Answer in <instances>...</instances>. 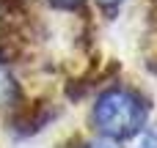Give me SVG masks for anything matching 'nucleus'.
I'll list each match as a JSON object with an SVG mask.
<instances>
[{
    "label": "nucleus",
    "mask_w": 157,
    "mask_h": 148,
    "mask_svg": "<svg viewBox=\"0 0 157 148\" xmlns=\"http://www.w3.org/2000/svg\"><path fill=\"white\" fill-rule=\"evenodd\" d=\"M50 3H52V5H61V8H75L80 0H50Z\"/></svg>",
    "instance_id": "20e7f679"
},
{
    "label": "nucleus",
    "mask_w": 157,
    "mask_h": 148,
    "mask_svg": "<svg viewBox=\"0 0 157 148\" xmlns=\"http://www.w3.org/2000/svg\"><path fill=\"white\" fill-rule=\"evenodd\" d=\"M91 148H119V143H113L110 137H105V140H97V143H91Z\"/></svg>",
    "instance_id": "7ed1b4c3"
},
{
    "label": "nucleus",
    "mask_w": 157,
    "mask_h": 148,
    "mask_svg": "<svg viewBox=\"0 0 157 148\" xmlns=\"http://www.w3.org/2000/svg\"><path fill=\"white\" fill-rule=\"evenodd\" d=\"M94 121H97V126L105 135L124 137V135L135 132L138 124L144 121V107H141V102L130 91L113 88V91H105L97 99V104H94Z\"/></svg>",
    "instance_id": "f257e3e1"
},
{
    "label": "nucleus",
    "mask_w": 157,
    "mask_h": 148,
    "mask_svg": "<svg viewBox=\"0 0 157 148\" xmlns=\"http://www.w3.org/2000/svg\"><path fill=\"white\" fill-rule=\"evenodd\" d=\"M135 148H157V132H155V129H146V132H141V137H138Z\"/></svg>",
    "instance_id": "f03ea898"
},
{
    "label": "nucleus",
    "mask_w": 157,
    "mask_h": 148,
    "mask_svg": "<svg viewBox=\"0 0 157 148\" xmlns=\"http://www.w3.org/2000/svg\"><path fill=\"white\" fill-rule=\"evenodd\" d=\"M99 3H102V5H119L121 0H99Z\"/></svg>",
    "instance_id": "39448f33"
}]
</instances>
